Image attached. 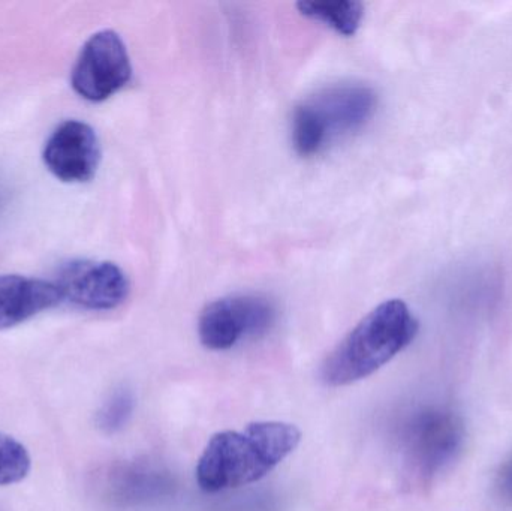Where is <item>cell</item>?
Here are the masks:
<instances>
[{
    "instance_id": "obj_7",
    "label": "cell",
    "mask_w": 512,
    "mask_h": 511,
    "mask_svg": "<svg viewBox=\"0 0 512 511\" xmlns=\"http://www.w3.org/2000/svg\"><path fill=\"white\" fill-rule=\"evenodd\" d=\"M62 299L87 311H113L129 296L125 272L110 261L72 260L57 270Z\"/></svg>"
},
{
    "instance_id": "obj_12",
    "label": "cell",
    "mask_w": 512,
    "mask_h": 511,
    "mask_svg": "<svg viewBox=\"0 0 512 511\" xmlns=\"http://www.w3.org/2000/svg\"><path fill=\"white\" fill-rule=\"evenodd\" d=\"M135 408L134 393L126 387L114 390L96 414V425L105 434H116L125 428Z\"/></svg>"
},
{
    "instance_id": "obj_4",
    "label": "cell",
    "mask_w": 512,
    "mask_h": 511,
    "mask_svg": "<svg viewBox=\"0 0 512 511\" xmlns=\"http://www.w3.org/2000/svg\"><path fill=\"white\" fill-rule=\"evenodd\" d=\"M463 420L442 408H426L415 414L405 429L403 452L412 480L427 483L450 467L465 446Z\"/></svg>"
},
{
    "instance_id": "obj_1",
    "label": "cell",
    "mask_w": 512,
    "mask_h": 511,
    "mask_svg": "<svg viewBox=\"0 0 512 511\" xmlns=\"http://www.w3.org/2000/svg\"><path fill=\"white\" fill-rule=\"evenodd\" d=\"M300 441V429L285 422H255L242 431L218 432L198 459L195 479L207 494L252 485L292 455Z\"/></svg>"
},
{
    "instance_id": "obj_11",
    "label": "cell",
    "mask_w": 512,
    "mask_h": 511,
    "mask_svg": "<svg viewBox=\"0 0 512 511\" xmlns=\"http://www.w3.org/2000/svg\"><path fill=\"white\" fill-rule=\"evenodd\" d=\"M32 458L26 446L0 432V486L23 482L29 476Z\"/></svg>"
},
{
    "instance_id": "obj_10",
    "label": "cell",
    "mask_w": 512,
    "mask_h": 511,
    "mask_svg": "<svg viewBox=\"0 0 512 511\" xmlns=\"http://www.w3.org/2000/svg\"><path fill=\"white\" fill-rule=\"evenodd\" d=\"M297 6L301 14L312 20L321 21L345 36L355 35L364 15L363 3L352 0L300 2Z\"/></svg>"
},
{
    "instance_id": "obj_13",
    "label": "cell",
    "mask_w": 512,
    "mask_h": 511,
    "mask_svg": "<svg viewBox=\"0 0 512 511\" xmlns=\"http://www.w3.org/2000/svg\"><path fill=\"white\" fill-rule=\"evenodd\" d=\"M495 491L502 503L512 507V455L502 464L496 476Z\"/></svg>"
},
{
    "instance_id": "obj_2",
    "label": "cell",
    "mask_w": 512,
    "mask_h": 511,
    "mask_svg": "<svg viewBox=\"0 0 512 511\" xmlns=\"http://www.w3.org/2000/svg\"><path fill=\"white\" fill-rule=\"evenodd\" d=\"M420 324L403 300L376 306L325 357L319 380L345 387L370 377L414 341Z\"/></svg>"
},
{
    "instance_id": "obj_8",
    "label": "cell",
    "mask_w": 512,
    "mask_h": 511,
    "mask_svg": "<svg viewBox=\"0 0 512 511\" xmlns=\"http://www.w3.org/2000/svg\"><path fill=\"white\" fill-rule=\"evenodd\" d=\"M42 159L48 171L62 182H89L101 161L98 135L81 120H65L48 137Z\"/></svg>"
},
{
    "instance_id": "obj_6",
    "label": "cell",
    "mask_w": 512,
    "mask_h": 511,
    "mask_svg": "<svg viewBox=\"0 0 512 511\" xmlns=\"http://www.w3.org/2000/svg\"><path fill=\"white\" fill-rule=\"evenodd\" d=\"M132 78L125 42L114 30L87 39L71 74L72 89L90 102H102L122 90Z\"/></svg>"
},
{
    "instance_id": "obj_5",
    "label": "cell",
    "mask_w": 512,
    "mask_h": 511,
    "mask_svg": "<svg viewBox=\"0 0 512 511\" xmlns=\"http://www.w3.org/2000/svg\"><path fill=\"white\" fill-rule=\"evenodd\" d=\"M273 303L256 294H237L210 303L198 320L201 344L212 351H227L246 339L265 335L276 323Z\"/></svg>"
},
{
    "instance_id": "obj_9",
    "label": "cell",
    "mask_w": 512,
    "mask_h": 511,
    "mask_svg": "<svg viewBox=\"0 0 512 511\" xmlns=\"http://www.w3.org/2000/svg\"><path fill=\"white\" fill-rule=\"evenodd\" d=\"M62 302V294L54 282L0 275V330L26 323Z\"/></svg>"
},
{
    "instance_id": "obj_3",
    "label": "cell",
    "mask_w": 512,
    "mask_h": 511,
    "mask_svg": "<svg viewBox=\"0 0 512 511\" xmlns=\"http://www.w3.org/2000/svg\"><path fill=\"white\" fill-rule=\"evenodd\" d=\"M378 105L376 93L363 84H337L322 89L295 107L291 132L295 152L318 155L333 141L360 131Z\"/></svg>"
}]
</instances>
